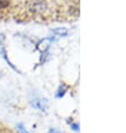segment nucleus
Wrapping results in <instances>:
<instances>
[{"label":"nucleus","instance_id":"nucleus-1","mask_svg":"<svg viewBox=\"0 0 126 133\" xmlns=\"http://www.w3.org/2000/svg\"><path fill=\"white\" fill-rule=\"evenodd\" d=\"M80 14V0H0V23H72Z\"/></svg>","mask_w":126,"mask_h":133},{"label":"nucleus","instance_id":"nucleus-2","mask_svg":"<svg viewBox=\"0 0 126 133\" xmlns=\"http://www.w3.org/2000/svg\"><path fill=\"white\" fill-rule=\"evenodd\" d=\"M44 101H45V99H44ZM44 101L43 99H35V102H32V106L40 111H45L47 105H46V102H44Z\"/></svg>","mask_w":126,"mask_h":133},{"label":"nucleus","instance_id":"nucleus-3","mask_svg":"<svg viewBox=\"0 0 126 133\" xmlns=\"http://www.w3.org/2000/svg\"><path fill=\"white\" fill-rule=\"evenodd\" d=\"M49 44H50V42H49L48 39H44V40H41V42L38 44V49H39L40 51H45V50L48 48Z\"/></svg>","mask_w":126,"mask_h":133},{"label":"nucleus","instance_id":"nucleus-4","mask_svg":"<svg viewBox=\"0 0 126 133\" xmlns=\"http://www.w3.org/2000/svg\"><path fill=\"white\" fill-rule=\"evenodd\" d=\"M17 130L19 131V133H28V132H27V130H26V128H25L21 123L17 124Z\"/></svg>","mask_w":126,"mask_h":133},{"label":"nucleus","instance_id":"nucleus-5","mask_svg":"<svg viewBox=\"0 0 126 133\" xmlns=\"http://www.w3.org/2000/svg\"><path fill=\"white\" fill-rule=\"evenodd\" d=\"M48 133H60V132H59L58 130H56V129H50Z\"/></svg>","mask_w":126,"mask_h":133}]
</instances>
